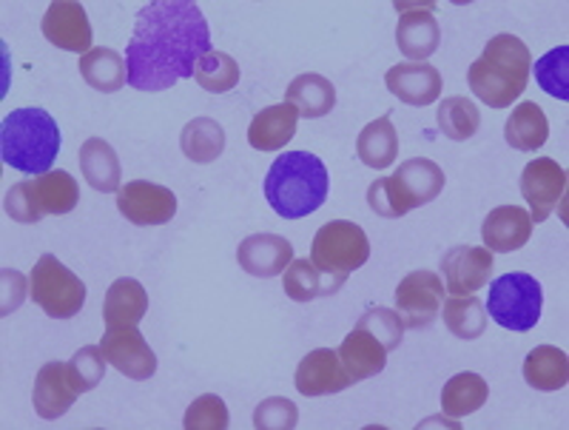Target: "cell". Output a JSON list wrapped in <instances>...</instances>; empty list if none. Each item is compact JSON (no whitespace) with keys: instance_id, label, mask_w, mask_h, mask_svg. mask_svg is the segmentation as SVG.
Segmentation results:
<instances>
[{"instance_id":"cell-1","label":"cell","mask_w":569,"mask_h":430,"mask_svg":"<svg viewBox=\"0 0 569 430\" xmlns=\"http://www.w3.org/2000/svg\"><path fill=\"white\" fill-rule=\"evenodd\" d=\"M211 52L206 14L194 0H154L137 12L126 47L129 86L137 92H166L177 80L194 78Z\"/></svg>"},{"instance_id":"cell-2","label":"cell","mask_w":569,"mask_h":430,"mask_svg":"<svg viewBox=\"0 0 569 430\" xmlns=\"http://www.w3.org/2000/svg\"><path fill=\"white\" fill-rule=\"evenodd\" d=\"M330 194V174L311 151H284L266 174V200L282 220H299L322 209Z\"/></svg>"},{"instance_id":"cell-3","label":"cell","mask_w":569,"mask_h":430,"mask_svg":"<svg viewBox=\"0 0 569 430\" xmlns=\"http://www.w3.org/2000/svg\"><path fill=\"white\" fill-rule=\"evenodd\" d=\"M532 72V54L516 34H496L485 47L481 58L470 66L467 83L472 94L490 109H507L527 89Z\"/></svg>"},{"instance_id":"cell-4","label":"cell","mask_w":569,"mask_h":430,"mask_svg":"<svg viewBox=\"0 0 569 430\" xmlns=\"http://www.w3.org/2000/svg\"><path fill=\"white\" fill-rule=\"evenodd\" d=\"M60 154V129L46 109H18L0 126V157L14 171L40 177Z\"/></svg>"},{"instance_id":"cell-5","label":"cell","mask_w":569,"mask_h":430,"mask_svg":"<svg viewBox=\"0 0 569 430\" xmlns=\"http://www.w3.org/2000/svg\"><path fill=\"white\" fill-rule=\"evenodd\" d=\"M487 286H490V293H487L485 311L490 313L492 322L516 333H527L538 326L543 308V291L536 277L505 274L487 282Z\"/></svg>"},{"instance_id":"cell-6","label":"cell","mask_w":569,"mask_h":430,"mask_svg":"<svg viewBox=\"0 0 569 430\" xmlns=\"http://www.w3.org/2000/svg\"><path fill=\"white\" fill-rule=\"evenodd\" d=\"M370 260V240L356 222L330 220L317 231L311 262L322 274L350 277Z\"/></svg>"},{"instance_id":"cell-7","label":"cell","mask_w":569,"mask_h":430,"mask_svg":"<svg viewBox=\"0 0 569 430\" xmlns=\"http://www.w3.org/2000/svg\"><path fill=\"white\" fill-rule=\"evenodd\" d=\"M29 293L52 320H71L86 302V286L54 254H43L29 277Z\"/></svg>"},{"instance_id":"cell-8","label":"cell","mask_w":569,"mask_h":430,"mask_svg":"<svg viewBox=\"0 0 569 430\" xmlns=\"http://www.w3.org/2000/svg\"><path fill=\"white\" fill-rule=\"evenodd\" d=\"M445 302V282L436 271H410L396 288V311L405 320V328H427L441 313Z\"/></svg>"},{"instance_id":"cell-9","label":"cell","mask_w":569,"mask_h":430,"mask_svg":"<svg viewBox=\"0 0 569 430\" xmlns=\"http://www.w3.org/2000/svg\"><path fill=\"white\" fill-rule=\"evenodd\" d=\"M43 38L52 43V47L63 49V52H74V54H89L91 52V23L89 14H86L83 3L78 0H54L49 3L43 14Z\"/></svg>"},{"instance_id":"cell-10","label":"cell","mask_w":569,"mask_h":430,"mask_svg":"<svg viewBox=\"0 0 569 430\" xmlns=\"http://www.w3.org/2000/svg\"><path fill=\"white\" fill-rule=\"evenodd\" d=\"M117 209L131 226H162L177 214V197L166 186L134 180L117 191Z\"/></svg>"},{"instance_id":"cell-11","label":"cell","mask_w":569,"mask_h":430,"mask_svg":"<svg viewBox=\"0 0 569 430\" xmlns=\"http://www.w3.org/2000/svg\"><path fill=\"white\" fill-rule=\"evenodd\" d=\"M492 251L485 246H456L450 248L441 260V274H445V288L453 297H467L479 293L492 277Z\"/></svg>"},{"instance_id":"cell-12","label":"cell","mask_w":569,"mask_h":430,"mask_svg":"<svg viewBox=\"0 0 569 430\" xmlns=\"http://www.w3.org/2000/svg\"><path fill=\"white\" fill-rule=\"evenodd\" d=\"M563 191H567V171L550 157H538L521 171V194L530 206L532 222L547 220L563 197Z\"/></svg>"},{"instance_id":"cell-13","label":"cell","mask_w":569,"mask_h":430,"mask_svg":"<svg viewBox=\"0 0 569 430\" xmlns=\"http://www.w3.org/2000/svg\"><path fill=\"white\" fill-rule=\"evenodd\" d=\"M103 348V357L109 366H114L123 377L142 382V379H151L157 373V353L151 351V346L146 342L137 328H117L109 331L100 342Z\"/></svg>"},{"instance_id":"cell-14","label":"cell","mask_w":569,"mask_h":430,"mask_svg":"<svg viewBox=\"0 0 569 430\" xmlns=\"http://www.w3.org/2000/svg\"><path fill=\"white\" fill-rule=\"evenodd\" d=\"M237 262L246 274L271 280L284 274V268L293 262V246L279 234H251L237 248Z\"/></svg>"},{"instance_id":"cell-15","label":"cell","mask_w":569,"mask_h":430,"mask_svg":"<svg viewBox=\"0 0 569 430\" xmlns=\"http://www.w3.org/2000/svg\"><path fill=\"white\" fill-rule=\"evenodd\" d=\"M293 384H297V391L302 397H330V393H339L345 388H350L353 382L345 373L337 351L317 348V351H311L299 362Z\"/></svg>"},{"instance_id":"cell-16","label":"cell","mask_w":569,"mask_h":430,"mask_svg":"<svg viewBox=\"0 0 569 430\" xmlns=\"http://www.w3.org/2000/svg\"><path fill=\"white\" fill-rule=\"evenodd\" d=\"M530 237V211L521 206H498L485 217V226H481V240L492 254H512L518 248H525Z\"/></svg>"},{"instance_id":"cell-17","label":"cell","mask_w":569,"mask_h":430,"mask_svg":"<svg viewBox=\"0 0 569 430\" xmlns=\"http://www.w3.org/2000/svg\"><path fill=\"white\" fill-rule=\"evenodd\" d=\"M385 83L399 103L408 106H430L441 94V74L433 63H396L385 74Z\"/></svg>"},{"instance_id":"cell-18","label":"cell","mask_w":569,"mask_h":430,"mask_svg":"<svg viewBox=\"0 0 569 430\" xmlns=\"http://www.w3.org/2000/svg\"><path fill=\"white\" fill-rule=\"evenodd\" d=\"M396 43L410 63H427V58H433L441 43V27L430 7L410 9L401 14L399 27H396Z\"/></svg>"},{"instance_id":"cell-19","label":"cell","mask_w":569,"mask_h":430,"mask_svg":"<svg viewBox=\"0 0 569 430\" xmlns=\"http://www.w3.org/2000/svg\"><path fill=\"white\" fill-rule=\"evenodd\" d=\"M337 353L350 382H362V379H370L385 371L390 351L373 333L356 328V331H350L342 339V346H339Z\"/></svg>"},{"instance_id":"cell-20","label":"cell","mask_w":569,"mask_h":430,"mask_svg":"<svg viewBox=\"0 0 569 430\" xmlns=\"http://www.w3.org/2000/svg\"><path fill=\"white\" fill-rule=\"evenodd\" d=\"M78 399V391L71 384L69 371H66V362H46L40 368L38 379H34V411L40 419H58L69 411L71 404Z\"/></svg>"},{"instance_id":"cell-21","label":"cell","mask_w":569,"mask_h":430,"mask_svg":"<svg viewBox=\"0 0 569 430\" xmlns=\"http://www.w3.org/2000/svg\"><path fill=\"white\" fill-rule=\"evenodd\" d=\"M299 111L291 103H277L253 114L248 126V143L257 151H277L291 143L297 134Z\"/></svg>"},{"instance_id":"cell-22","label":"cell","mask_w":569,"mask_h":430,"mask_svg":"<svg viewBox=\"0 0 569 430\" xmlns=\"http://www.w3.org/2000/svg\"><path fill=\"white\" fill-rule=\"evenodd\" d=\"M149 313V293L131 277L111 282L103 302V322L109 331L117 328H137V322Z\"/></svg>"},{"instance_id":"cell-23","label":"cell","mask_w":569,"mask_h":430,"mask_svg":"<svg viewBox=\"0 0 569 430\" xmlns=\"http://www.w3.org/2000/svg\"><path fill=\"white\" fill-rule=\"evenodd\" d=\"M393 180L399 183L410 211L421 209V206H427V202H433L436 197L445 191V171H441L439 163L427 160V157L405 160V163L399 166V171L393 174Z\"/></svg>"},{"instance_id":"cell-24","label":"cell","mask_w":569,"mask_h":430,"mask_svg":"<svg viewBox=\"0 0 569 430\" xmlns=\"http://www.w3.org/2000/svg\"><path fill=\"white\" fill-rule=\"evenodd\" d=\"M80 171L83 180L94 191L103 194H114L120 191V180H123V169H120V157L117 151L106 143L103 138H89L80 146Z\"/></svg>"},{"instance_id":"cell-25","label":"cell","mask_w":569,"mask_h":430,"mask_svg":"<svg viewBox=\"0 0 569 430\" xmlns=\"http://www.w3.org/2000/svg\"><path fill=\"white\" fill-rule=\"evenodd\" d=\"M284 103H291L299 111V118L319 120L333 111L337 106V89L322 74H299L291 80L288 92H284Z\"/></svg>"},{"instance_id":"cell-26","label":"cell","mask_w":569,"mask_h":430,"mask_svg":"<svg viewBox=\"0 0 569 430\" xmlns=\"http://www.w3.org/2000/svg\"><path fill=\"white\" fill-rule=\"evenodd\" d=\"M345 282H348V277L322 274L308 257H305V260H293L291 266L284 268L282 274V288L293 302H311L319 300V297H330V293H337Z\"/></svg>"},{"instance_id":"cell-27","label":"cell","mask_w":569,"mask_h":430,"mask_svg":"<svg viewBox=\"0 0 569 430\" xmlns=\"http://www.w3.org/2000/svg\"><path fill=\"white\" fill-rule=\"evenodd\" d=\"M521 373H525V382L536 391H561L569 382V357L556 346H538L527 353Z\"/></svg>"},{"instance_id":"cell-28","label":"cell","mask_w":569,"mask_h":430,"mask_svg":"<svg viewBox=\"0 0 569 430\" xmlns=\"http://www.w3.org/2000/svg\"><path fill=\"white\" fill-rule=\"evenodd\" d=\"M356 154H359V160L368 169L376 171H385L396 163V157H399V134H396V126L390 120V114L373 120V123H368L359 131Z\"/></svg>"},{"instance_id":"cell-29","label":"cell","mask_w":569,"mask_h":430,"mask_svg":"<svg viewBox=\"0 0 569 430\" xmlns=\"http://www.w3.org/2000/svg\"><path fill=\"white\" fill-rule=\"evenodd\" d=\"M80 78L91 86V89H98L103 94H114L120 92L126 83H129V69H126V58L114 49H91L89 54L78 60Z\"/></svg>"},{"instance_id":"cell-30","label":"cell","mask_w":569,"mask_h":430,"mask_svg":"<svg viewBox=\"0 0 569 430\" xmlns=\"http://www.w3.org/2000/svg\"><path fill=\"white\" fill-rule=\"evenodd\" d=\"M550 138V120L538 103H518L505 123V140L518 151L541 149Z\"/></svg>"},{"instance_id":"cell-31","label":"cell","mask_w":569,"mask_h":430,"mask_svg":"<svg viewBox=\"0 0 569 430\" xmlns=\"http://www.w3.org/2000/svg\"><path fill=\"white\" fill-rule=\"evenodd\" d=\"M180 149L191 163H213L226 151V129L213 118H194L191 123L182 126Z\"/></svg>"},{"instance_id":"cell-32","label":"cell","mask_w":569,"mask_h":430,"mask_svg":"<svg viewBox=\"0 0 569 430\" xmlns=\"http://www.w3.org/2000/svg\"><path fill=\"white\" fill-rule=\"evenodd\" d=\"M487 397H490V384L485 382V377L472 371L456 373L453 379H447L445 391H441V408L447 417L461 419L479 411Z\"/></svg>"},{"instance_id":"cell-33","label":"cell","mask_w":569,"mask_h":430,"mask_svg":"<svg viewBox=\"0 0 569 430\" xmlns=\"http://www.w3.org/2000/svg\"><path fill=\"white\" fill-rule=\"evenodd\" d=\"M441 317H445L447 331L459 339H479L487 331V311L485 302L476 297V293H467V297H450V300L441 302Z\"/></svg>"},{"instance_id":"cell-34","label":"cell","mask_w":569,"mask_h":430,"mask_svg":"<svg viewBox=\"0 0 569 430\" xmlns=\"http://www.w3.org/2000/svg\"><path fill=\"white\" fill-rule=\"evenodd\" d=\"M34 189H38V200L43 214H69L74 211L80 200L78 180L69 171H46V174L34 177Z\"/></svg>"},{"instance_id":"cell-35","label":"cell","mask_w":569,"mask_h":430,"mask_svg":"<svg viewBox=\"0 0 569 430\" xmlns=\"http://www.w3.org/2000/svg\"><path fill=\"white\" fill-rule=\"evenodd\" d=\"M436 120H439V129L445 138L456 140V143H465V140H470L479 131L481 111L472 100L456 94V98L441 100Z\"/></svg>"},{"instance_id":"cell-36","label":"cell","mask_w":569,"mask_h":430,"mask_svg":"<svg viewBox=\"0 0 569 430\" xmlns=\"http://www.w3.org/2000/svg\"><path fill=\"white\" fill-rule=\"evenodd\" d=\"M194 80L200 83V89H206V92L226 94L231 92L233 86L240 83V63H237L231 54L211 49V52L197 63Z\"/></svg>"},{"instance_id":"cell-37","label":"cell","mask_w":569,"mask_h":430,"mask_svg":"<svg viewBox=\"0 0 569 430\" xmlns=\"http://www.w3.org/2000/svg\"><path fill=\"white\" fill-rule=\"evenodd\" d=\"M66 371H69L71 384L78 393L94 391L106 377V357L100 346H86L80 348L74 357L66 362Z\"/></svg>"},{"instance_id":"cell-38","label":"cell","mask_w":569,"mask_h":430,"mask_svg":"<svg viewBox=\"0 0 569 430\" xmlns=\"http://www.w3.org/2000/svg\"><path fill=\"white\" fill-rule=\"evenodd\" d=\"M536 80L552 98L569 100V47H558L550 54L538 58Z\"/></svg>"},{"instance_id":"cell-39","label":"cell","mask_w":569,"mask_h":430,"mask_svg":"<svg viewBox=\"0 0 569 430\" xmlns=\"http://www.w3.org/2000/svg\"><path fill=\"white\" fill-rule=\"evenodd\" d=\"M356 328L373 333L388 351H396L401 346V339H405V320H401L396 308H370L368 313H362V320L356 322Z\"/></svg>"},{"instance_id":"cell-40","label":"cell","mask_w":569,"mask_h":430,"mask_svg":"<svg viewBox=\"0 0 569 430\" xmlns=\"http://www.w3.org/2000/svg\"><path fill=\"white\" fill-rule=\"evenodd\" d=\"M231 424L228 408L217 393H202L186 411L182 428L186 430H226Z\"/></svg>"},{"instance_id":"cell-41","label":"cell","mask_w":569,"mask_h":430,"mask_svg":"<svg viewBox=\"0 0 569 430\" xmlns=\"http://www.w3.org/2000/svg\"><path fill=\"white\" fill-rule=\"evenodd\" d=\"M368 206L376 211L379 217H388V220H399L410 211L408 200L401 194L399 183L390 177H379L376 183H370L368 189Z\"/></svg>"},{"instance_id":"cell-42","label":"cell","mask_w":569,"mask_h":430,"mask_svg":"<svg viewBox=\"0 0 569 430\" xmlns=\"http://www.w3.org/2000/svg\"><path fill=\"white\" fill-rule=\"evenodd\" d=\"M299 424V408L284 397L262 399L253 411L257 430H293Z\"/></svg>"},{"instance_id":"cell-43","label":"cell","mask_w":569,"mask_h":430,"mask_svg":"<svg viewBox=\"0 0 569 430\" xmlns=\"http://www.w3.org/2000/svg\"><path fill=\"white\" fill-rule=\"evenodd\" d=\"M7 214L12 217L14 222H38L43 220V209H40L38 189H34V180H20L12 189L7 191Z\"/></svg>"},{"instance_id":"cell-44","label":"cell","mask_w":569,"mask_h":430,"mask_svg":"<svg viewBox=\"0 0 569 430\" xmlns=\"http://www.w3.org/2000/svg\"><path fill=\"white\" fill-rule=\"evenodd\" d=\"M27 280L18 271H3V302L9 300V293H12V311H18V306L23 302V293H27Z\"/></svg>"}]
</instances>
